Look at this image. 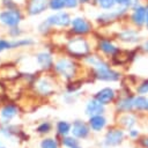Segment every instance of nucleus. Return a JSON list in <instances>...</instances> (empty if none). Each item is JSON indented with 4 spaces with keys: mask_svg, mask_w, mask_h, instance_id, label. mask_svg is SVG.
Returning <instances> with one entry per match:
<instances>
[{
    "mask_svg": "<svg viewBox=\"0 0 148 148\" xmlns=\"http://www.w3.org/2000/svg\"><path fill=\"white\" fill-rule=\"evenodd\" d=\"M133 104H134V108L138 109V110H145L148 108V101L145 96H136L134 97V101H133Z\"/></svg>",
    "mask_w": 148,
    "mask_h": 148,
    "instance_id": "19",
    "label": "nucleus"
},
{
    "mask_svg": "<svg viewBox=\"0 0 148 148\" xmlns=\"http://www.w3.org/2000/svg\"><path fill=\"white\" fill-rule=\"evenodd\" d=\"M147 109H148V108H147Z\"/></svg>",
    "mask_w": 148,
    "mask_h": 148,
    "instance_id": "40",
    "label": "nucleus"
},
{
    "mask_svg": "<svg viewBox=\"0 0 148 148\" xmlns=\"http://www.w3.org/2000/svg\"><path fill=\"white\" fill-rule=\"evenodd\" d=\"M97 6L104 10H110V9H113L114 6L117 5L116 3V0H95Z\"/></svg>",
    "mask_w": 148,
    "mask_h": 148,
    "instance_id": "21",
    "label": "nucleus"
},
{
    "mask_svg": "<svg viewBox=\"0 0 148 148\" xmlns=\"http://www.w3.org/2000/svg\"><path fill=\"white\" fill-rule=\"evenodd\" d=\"M71 27H72V31L76 35H86L91 30V24L89 23V21H87L84 17L81 16H76L72 18Z\"/></svg>",
    "mask_w": 148,
    "mask_h": 148,
    "instance_id": "7",
    "label": "nucleus"
},
{
    "mask_svg": "<svg viewBox=\"0 0 148 148\" xmlns=\"http://www.w3.org/2000/svg\"><path fill=\"white\" fill-rule=\"evenodd\" d=\"M104 112V108H103V104L99 103L97 99H90L88 103H87V106H86V114H88L89 117H92V116H97V114H102Z\"/></svg>",
    "mask_w": 148,
    "mask_h": 148,
    "instance_id": "12",
    "label": "nucleus"
},
{
    "mask_svg": "<svg viewBox=\"0 0 148 148\" xmlns=\"http://www.w3.org/2000/svg\"><path fill=\"white\" fill-rule=\"evenodd\" d=\"M105 124H106V119H105L103 116H101V114L92 116V117H90V119H89V125H90V127H91L94 131H96V132L101 131V130L105 126Z\"/></svg>",
    "mask_w": 148,
    "mask_h": 148,
    "instance_id": "16",
    "label": "nucleus"
},
{
    "mask_svg": "<svg viewBox=\"0 0 148 148\" xmlns=\"http://www.w3.org/2000/svg\"><path fill=\"white\" fill-rule=\"evenodd\" d=\"M133 101H134V97H128V96L124 97L118 102V109L123 111H130L132 108H134Z\"/></svg>",
    "mask_w": 148,
    "mask_h": 148,
    "instance_id": "18",
    "label": "nucleus"
},
{
    "mask_svg": "<svg viewBox=\"0 0 148 148\" xmlns=\"http://www.w3.org/2000/svg\"><path fill=\"white\" fill-rule=\"evenodd\" d=\"M120 123H121L125 127L131 128L132 126L135 125V118H134L133 116H131V114H125L124 117L120 118Z\"/></svg>",
    "mask_w": 148,
    "mask_h": 148,
    "instance_id": "23",
    "label": "nucleus"
},
{
    "mask_svg": "<svg viewBox=\"0 0 148 148\" xmlns=\"http://www.w3.org/2000/svg\"><path fill=\"white\" fill-rule=\"evenodd\" d=\"M20 34H21V31L18 30V28L13 27V28L10 29V35H12V36H14V37H15V36H18Z\"/></svg>",
    "mask_w": 148,
    "mask_h": 148,
    "instance_id": "33",
    "label": "nucleus"
},
{
    "mask_svg": "<svg viewBox=\"0 0 148 148\" xmlns=\"http://www.w3.org/2000/svg\"><path fill=\"white\" fill-rule=\"evenodd\" d=\"M65 3H66V8H76L77 5H79V0H65Z\"/></svg>",
    "mask_w": 148,
    "mask_h": 148,
    "instance_id": "31",
    "label": "nucleus"
},
{
    "mask_svg": "<svg viewBox=\"0 0 148 148\" xmlns=\"http://www.w3.org/2000/svg\"><path fill=\"white\" fill-rule=\"evenodd\" d=\"M72 148H81L79 145H76V146H74V147H72Z\"/></svg>",
    "mask_w": 148,
    "mask_h": 148,
    "instance_id": "39",
    "label": "nucleus"
},
{
    "mask_svg": "<svg viewBox=\"0 0 148 148\" xmlns=\"http://www.w3.org/2000/svg\"><path fill=\"white\" fill-rule=\"evenodd\" d=\"M22 20V14L17 8L6 9L0 13V22L8 27H17Z\"/></svg>",
    "mask_w": 148,
    "mask_h": 148,
    "instance_id": "4",
    "label": "nucleus"
},
{
    "mask_svg": "<svg viewBox=\"0 0 148 148\" xmlns=\"http://www.w3.org/2000/svg\"><path fill=\"white\" fill-rule=\"evenodd\" d=\"M7 49H12V42L5 40V39H0V52L5 51Z\"/></svg>",
    "mask_w": 148,
    "mask_h": 148,
    "instance_id": "30",
    "label": "nucleus"
},
{
    "mask_svg": "<svg viewBox=\"0 0 148 148\" xmlns=\"http://www.w3.org/2000/svg\"><path fill=\"white\" fill-rule=\"evenodd\" d=\"M146 8H147V17H146V23H145V28H146V30H148V3H146Z\"/></svg>",
    "mask_w": 148,
    "mask_h": 148,
    "instance_id": "36",
    "label": "nucleus"
},
{
    "mask_svg": "<svg viewBox=\"0 0 148 148\" xmlns=\"http://www.w3.org/2000/svg\"><path fill=\"white\" fill-rule=\"evenodd\" d=\"M30 44H32L31 39H17V40L12 42V47H20V46L30 45Z\"/></svg>",
    "mask_w": 148,
    "mask_h": 148,
    "instance_id": "26",
    "label": "nucleus"
},
{
    "mask_svg": "<svg viewBox=\"0 0 148 148\" xmlns=\"http://www.w3.org/2000/svg\"><path fill=\"white\" fill-rule=\"evenodd\" d=\"M141 47H142V50H143L145 52H148V39L143 40V43H142Z\"/></svg>",
    "mask_w": 148,
    "mask_h": 148,
    "instance_id": "34",
    "label": "nucleus"
},
{
    "mask_svg": "<svg viewBox=\"0 0 148 148\" xmlns=\"http://www.w3.org/2000/svg\"><path fill=\"white\" fill-rule=\"evenodd\" d=\"M37 62L39 64V66L42 68L49 69L52 66V57L49 53H45V52L38 53L37 54Z\"/></svg>",
    "mask_w": 148,
    "mask_h": 148,
    "instance_id": "17",
    "label": "nucleus"
},
{
    "mask_svg": "<svg viewBox=\"0 0 148 148\" xmlns=\"http://www.w3.org/2000/svg\"><path fill=\"white\" fill-rule=\"evenodd\" d=\"M54 68H56V71L60 75H62L66 79H73L75 76V74H76V66H75V64L72 60L66 59V58L59 59L56 62Z\"/></svg>",
    "mask_w": 148,
    "mask_h": 148,
    "instance_id": "3",
    "label": "nucleus"
},
{
    "mask_svg": "<svg viewBox=\"0 0 148 148\" xmlns=\"http://www.w3.org/2000/svg\"><path fill=\"white\" fill-rule=\"evenodd\" d=\"M40 147L42 148H58V145L53 139H45L42 141Z\"/></svg>",
    "mask_w": 148,
    "mask_h": 148,
    "instance_id": "25",
    "label": "nucleus"
},
{
    "mask_svg": "<svg viewBox=\"0 0 148 148\" xmlns=\"http://www.w3.org/2000/svg\"><path fill=\"white\" fill-rule=\"evenodd\" d=\"M51 130V125L49 123H43L37 127V132L39 133H47Z\"/></svg>",
    "mask_w": 148,
    "mask_h": 148,
    "instance_id": "29",
    "label": "nucleus"
},
{
    "mask_svg": "<svg viewBox=\"0 0 148 148\" xmlns=\"http://www.w3.org/2000/svg\"><path fill=\"white\" fill-rule=\"evenodd\" d=\"M118 38L124 42V43H128V44H133V43H136L140 40V35L138 32V30L135 29H125L123 30L121 32H119L118 35Z\"/></svg>",
    "mask_w": 148,
    "mask_h": 148,
    "instance_id": "10",
    "label": "nucleus"
},
{
    "mask_svg": "<svg viewBox=\"0 0 148 148\" xmlns=\"http://www.w3.org/2000/svg\"><path fill=\"white\" fill-rule=\"evenodd\" d=\"M86 61L91 66L95 77L102 81H117L120 77V74L113 71L104 60H102L97 56H88L86 57Z\"/></svg>",
    "mask_w": 148,
    "mask_h": 148,
    "instance_id": "1",
    "label": "nucleus"
},
{
    "mask_svg": "<svg viewBox=\"0 0 148 148\" xmlns=\"http://www.w3.org/2000/svg\"><path fill=\"white\" fill-rule=\"evenodd\" d=\"M2 5L7 8V9H13L16 8V5L13 2V0H2Z\"/></svg>",
    "mask_w": 148,
    "mask_h": 148,
    "instance_id": "32",
    "label": "nucleus"
},
{
    "mask_svg": "<svg viewBox=\"0 0 148 148\" xmlns=\"http://www.w3.org/2000/svg\"><path fill=\"white\" fill-rule=\"evenodd\" d=\"M132 13H131V22L138 27V28H141V27H145V23H146V17H147V8H146V5H139L136 6L135 8L131 9Z\"/></svg>",
    "mask_w": 148,
    "mask_h": 148,
    "instance_id": "6",
    "label": "nucleus"
},
{
    "mask_svg": "<svg viewBox=\"0 0 148 148\" xmlns=\"http://www.w3.org/2000/svg\"><path fill=\"white\" fill-rule=\"evenodd\" d=\"M139 135V132L138 131H135V130H131L130 131V136L131 138H136Z\"/></svg>",
    "mask_w": 148,
    "mask_h": 148,
    "instance_id": "35",
    "label": "nucleus"
},
{
    "mask_svg": "<svg viewBox=\"0 0 148 148\" xmlns=\"http://www.w3.org/2000/svg\"><path fill=\"white\" fill-rule=\"evenodd\" d=\"M72 133H73V135L75 138L83 139V138H86L89 134V128H88V126L83 121L76 120L73 124V126H72Z\"/></svg>",
    "mask_w": 148,
    "mask_h": 148,
    "instance_id": "13",
    "label": "nucleus"
},
{
    "mask_svg": "<svg viewBox=\"0 0 148 148\" xmlns=\"http://www.w3.org/2000/svg\"><path fill=\"white\" fill-rule=\"evenodd\" d=\"M57 130H58V133L59 134L66 135L71 131V125L68 123H66V121H59L57 124Z\"/></svg>",
    "mask_w": 148,
    "mask_h": 148,
    "instance_id": "24",
    "label": "nucleus"
},
{
    "mask_svg": "<svg viewBox=\"0 0 148 148\" xmlns=\"http://www.w3.org/2000/svg\"><path fill=\"white\" fill-rule=\"evenodd\" d=\"M62 143H64V146H66V147H68V148H72V147H74V146L77 145V141H76L74 138L67 136V138H65V139L62 140Z\"/></svg>",
    "mask_w": 148,
    "mask_h": 148,
    "instance_id": "27",
    "label": "nucleus"
},
{
    "mask_svg": "<svg viewBox=\"0 0 148 148\" xmlns=\"http://www.w3.org/2000/svg\"><path fill=\"white\" fill-rule=\"evenodd\" d=\"M98 47L103 53H105L108 56H113L119 51L118 46H116L113 43H111L110 40H106V39L101 40L99 44H98Z\"/></svg>",
    "mask_w": 148,
    "mask_h": 148,
    "instance_id": "14",
    "label": "nucleus"
},
{
    "mask_svg": "<svg viewBox=\"0 0 148 148\" xmlns=\"http://www.w3.org/2000/svg\"><path fill=\"white\" fill-rule=\"evenodd\" d=\"M114 96H116V94H114L113 89H111V88H103V89H101L95 95V99H97L99 103L105 105V104H109L110 102H112Z\"/></svg>",
    "mask_w": 148,
    "mask_h": 148,
    "instance_id": "11",
    "label": "nucleus"
},
{
    "mask_svg": "<svg viewBox=\"0 0 148 148\" xmlns=\"http://www.w3.org/2000/svg\"><path fill=\"white\" fill-rule=\"evenodd\" d=\"M37 90H38L40 94H43V95H47V94H50V92L52 91V88H51V86H50V83H49L47 81L40 80V81H38V83H37Z\"/></svg>",
    "mask_w": 148,
    "mask_h": 148,
    "instance_id": "20",
    "label": "nucleus"
},
{
    "mask_svg": "<svg viewBox=\"0 0 148 148\" xmlns=\"http://www.w3.org/2000/svg\"><path fill=\"white\" fill-rule=\"evenodd\" d=\"M136 91L139 94H147L148 92V79L139 84V87L136 88Z\"/></svg>",
    "mask_w": 148,
    "mask_h": 148,
    "instance_id": "28",
    "label": "nucleus"
},
{
    "mask_svg": "<svg viewBox=\"0 0 148 148\" xmlns=\"http://www.w3.org/2000/svg\"><path fill=\"white\" fill-rule=\"evenodd\" d=\"M142 143H143V146H145V147H147V148H148V139H143V140H142Z\"/></svg>",
    "mask_w": 148,
    "mask_h": 148,
    "instance_id": "38",
    "label": "nucleus"
},
{
    "mask_svg": "<svg viewBox=\"0 0 148 148\" xmlns=\"http://www.w3.org/2000/svg\"><path fill=\"white\" fill-rule=\"evenodd\" d=\"M124 139V132L121 130H111L106 133L104 143L106 146H118Z\"/></svg>",
    "mask_w": 148,
    "mask_h": 148,
    "instance_id": "9",
    "label": "nucleus"
},
{
    "mask_svg": "<svg viewBox=\"0 0 148 148\" xmlns=\"http://www.w3.org/2000/svg\"><path fill=\"white\" fill-rule=\"evenodd\" d=\"M45 22L50 27H68L72 22V18L67 12H58L50 15Z\"/></svg>",
    "mask_w": 148,
    "mask_h": 148,
    "instance_id": "5",
    "label": "nucleus"
},
{
    "mask_svg": "<svg viewBox=\"0 0 148 148\" xmlns=\"http://www.w3.org/2000/svg\"><path fill=\"white\" fill-rule=\"evenodd\" d=\"M90 2V0H79V3H82V5H84V3H89Z\"/></svg>",
    "mask_w": 148,
    "mask_h": 148,
    "instance_id": "37",
    "label": "nucleus"
},
{
    "mask_svg": "<svg viewBox=\"0 0 148 148\" xmlns=\"http://www.w3.org/2000/svg\"><path fill=\"white\" fill-rule=\"evenodd\" d=\"M49 7V0H29L28 13L30 15H38Z\"/></svg>",
    "mask_w": 148,
    "mask_h": 148,
    "instance_id": "8",
    "label": "nucleus"
},
{
    "mask_svg": "<svg viewBox=\"0 0 148 148\" xmlns=\"http://www.w3.org/2000/svg\"><path fill=\"white\" fill-rule=\"evenodd\" d=\"M16 113H17V109L14 105H10V104L9 105H6L5 108H2V110L0 112V119L2 120V123H7Z\"/></svg>",
    "mask_w": 148,
    "mask_h": 148,
    "instance_id": "15",
    "label": "nucleus"
},
{
    "mask_svg": "<svg viewBox=\"0 0 148 148\" xmlns=\"http://www.w3.org/2000/svg\"><path fill=\"white\" fill-rule=\"evenodd\" d=\"M67 50L74 57H83L89 53L90 46L84 38L76 37V38L69 40V43L67 44Z\"/></svg>",
    "mask_w": 148,
    "mask_h": 148,
    "instance_id": "2",
    "label": "nucleus"
},
{
    "mask_svg": "<svg viewBox=\"0 0 148 148\" xmlns=\"http://www.w3.org/2000/svg\"><path fill=\"white\" fill-rule=\"evenodd\" d=\"M49 7L52 10H61L66 8L65 0H49Z\"/></svg>",
    "mask_w": 148,
    "mask_h": 148,
    "instance_id": "22",
    "label": "nucleus"
}]
</instances>
